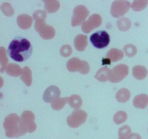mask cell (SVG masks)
<instances>
[{
  "mask_svg": "<svg viewBox=\"0 0 148 139\" xmlns=\"http://www.w3.org/2000/svg\"><path fill=\"white\" fill-rule=\"evenodd\" d=\"M7 53L13 60L18 62H25L31 56L33 46L27 39L16 37L10 42Z\"/></svg>",
  "mask_w": 148,
  "mask_h": 139,
  "instance_id": "obj_1",
  "label": "cell"
},
{
  "mask_svg": "<svg viewBox=\"0 0 148 139\" xmlns=\"http://www.w3.org/2000/svg\"><path fill=\"white\" fill-rule=\"evenodd\" d=\"M90 41L97 49H103L110 43V36L105 30H98L91 35Z\"/></svg>",
  "mask_w": 148,
  "mask_h": 139,
  "instance_id": "obj_2",
  "label": "cell"
},
{
  "mask_svg": "<svg viewBox=\"0 0 148 139\" xmlns=\"http://www.w3.org/2000/svg\"><path fill=\"white\" fill-rule=\"evenodd\" d=\"M68 70L70 72H81L82 74H87L90 71V66L88 63L85 61L79 60L78 58H72L70 60L67 62Z\"/></svg>",
  "mask_w": 148,
  "mask_h": 139,
  "instance_id": "obj_3",
  "label": "cell"
},
{
  "mask_svg": "<svg viewBox=\"0 0 148 139\" xmlns=\"http://www.w3.org/2000/svg\"><path fill=\"white\" fill-rule=\"evenodd\" d=\"M44 20H36V24H35V28H36V31L38 32V33L43 39H52L55 36L54 28L51 26L46 25Z\"/></svg>",
  "mask_w": 148,
  "mask_h": 139,
  "instance_id": "obj_4",
  "label": "cell"
},
{
  "mask_svg": "<svg viewBox=\"0 0 148 139\" xmlns=\"http://www.w3.org/2000/svg\"><path fill=\"white\" fill-rule=\"evenodd\" d=\"M129 73V67L125 65H119L111 70L109 81L111 83H119Z\"/></svg>",
  "mask_w": 148,
  "mask_h": 139,
  "instance_id": "obj_5",
  "label": "cell"
},
{
  "mask_svg": "<svg viewBox=\"0 0 148 139\" xmlns=\"http://www.w3.org/2000/svg\"><path fill=\"white\" fill-rule=\"evenodd\" d=\"M88 14H89V11L87 10L85 6L79 5L76 7L74 10L72 19V25L74 27L79 25L86 19Z\"/></svg>",
  "mask_w": 148,
  "mask_h": 139,
  "instance_id": "obj_6",
  "label": "cell"
},
{
  "mask_svg": "<svg viewBox=\"0 0 148 139\" xmlns=\"http://www.w3.org/2000/svg\"><path fill=\"white\" fill-rule=\"evenodd\" d=\"M87 119V114L82 110L74 111L67 118V122L70 127H77L83 124Z\"/></svg>",
  "mask_w": 148,
  "mask_h": 139,
  "instance_id": "obj_7",
  "label": "cell"
},
{
  "mask_svg": "<svg viewBox=\"0 0 148 139\" xmlns=\"http://www.w3.org/2000/svg\"><path fill=\"white\" fill-rule=\"evenodd\" d=\"M130 3L126 1H116L112 4L111 12L114 17H119L125 14L129 11Z\"/></svg>",
  "mask_w": 148,
  "mask_h": 139,
  "instance_id": "obj_8",
  "label": "cell"
},
{
  "mask_svg": "<svg viewBox=\"0 0 148 139\" xmlns=\"http://www.w3.org/2000/svg\"><path fill=\"white\" fill-rule=\"evenodd\" d=\"M101 23H102V19H101V17L99 14H92L87 21H85L82 24V31L85 33H90L94 28L99 27L101 25Z\"/></svg>",
  "mask_w": 148,
  "mask_h": 139,
  "instance_id": "obj_9",
  "label": "cell"
},
{
  "mask_svg": "<svg viewBox=\"0 0 148 139\" xmlns=\"http://www.w3.org/2000/svg\"><path fill=\"white\" fill-rule=\"evenodd\" d=\"M60 96V90L55 85L49 86L43 94V100L47 103H52L58 99Z\"/></svg>",
  "mask_w": 148,
  "mask_h": 139,
  "instance_id": "obj_10",
  "label": "cell"
},
{
  "mask_svg": "<svg viewBox=\"0 0 148 139\" xmlns=\"http://www.w3.org/2000/svg\"><path fill=\"white\" fill-rule=\"evenodd\" d=\"M133 104L136 108L145 109L148 105V96L146 94H140L134 98Z\"/></svg>",
  "mask_w": 148,
  "mask_h": 139,
  "instance_id": "obj_11",
  "label": "cell"
},
{
  "mask_svg": "<svg viewBox=\"0 0 148 139\" xmlns=\"http://www.w3.org/2000/svg\"><path fill=\"white\" fill-rule=\"evenodd\" d=\"M17 22L21 28L26 30L30 28L33 23V20H32V17L27 14H21L17 17Z\"/></svg>",
  "mask_w": 148,
  "mask_h": 139,
  "instance_id": "obj_12",
  "label": "cell"
},
{
  "mask_svg": "<svg viewBox=\"0 0 148 139\" xmlns=\"http://www.w3.org/2000/svg\"><path fill=\"white\" fill-rule=\"evenodd\" d=\"M88 45V39L86 36L78 35L75 39V46L77 50L84 51Z\"/></svg>",
  "mask_w": 148,
  "mask_h": 139,
  "instance_id": "obj_13",
  "label": "cell"
},
{
  "mask_svg": "<svg viewBox=\"0 0 148 139\" xmlns=\"http://www.w3.org/2000/svg\"><path fill=\"white\" fill-rule=\"evenodd\" d=\"M133 75L137 79L143 80L146 78L147 75V70L146 67L141 66V65H137L133 68Z\"/></svg>",
  "mask_w": 148,
  "mask_h": 139,
  "instance_id": "obj_14",
  "label": "cell"
},
{
  "mask_svg": "<svg viewBox=\"0 0 148 139\" xmlns=\"http://www.w3.org/2000/svg\"><path fill=\"white\" fill-rule=\"evenodd\" d=\"M110 72H111V70H109L108 67H103L101 69H100L97 72L95 77L97 80L100 81L101 82H106L108 80H109Z\"/></svg>",
  "mask_w": 148,
  "mask_h": 139,
  "instance_id": "obj_15",
  "label": "cell"
},
{
  "mask_svg": "<svg viewBox=\"0 0 148 139\" xmlns=\"http://www.w3.org/2000/svg\"><path fill=\"white\" fill-rule=\"evenodd\" d=\"M124 56V53L121 50L116 49H112L111 50L108 51L106 54V57L108 58L111 60V62H116L123 58Z\"/></svg>",
  "mask_w": 148,
  "mask_h": 139,
  "instance_id": "obj_16",
  "label": "cell"
},
{
  "mask_svg": "<svg viewBox=\"0 0 148 139\" xmlns=\"http://www.w3.org/2000/svg\"><path fill=\"white\" fill-rule=\"evenodd\" d=\"M116 97L117 98V101L119 102H126L130 99V93L127 89L122 88L117 92Z\"/></svg>",
  "mask_w": 148,
  "mask_h": 139,
  "instance_id": "obj_17",
  "label": "cell"
},
{
  "mask_svg": "<svg viewBox=\"0 0 148 139\" xmlns=\"http://www.w3.org/2000/svg\"><path fill=\"white\" fill-rule=\"evenodd\" d=\"M21 79L26 84L27 86H30L31 85V72H30V70L28 67H24V69H23V75H22Z\"/></svg>",
  "mask_w": 148,
  "mask_h": 139,
  "instance_id": "obj_18",
  "label": "cell"
},
{
  "mask_svg": "<svg viewBox=\"0 0 148 139\" xmlns=\"http://www.w3.org/2000/svg\"><path fill=\"white\" fill-rule=\"evenodd\" d=\"M82 98L77 95H73L69 98V104L71 107L74 109H78L82 106Z\"/></svg>",
  "mask_w": 148,
  "mask_h": 139,
  "instance_id": "obj_19",
  "label": "cell"
},
{
  "mask_svg": "<svg viewBox=\"0 0 148 139\" xmlns=\"http://www.w3.org/2000/svg\"><path fill=\"white\" fill-rule=\"evenodd\" d=\"M6 70H12V71L8 72L7 74H9L10 75H12V76H14V77H17L18 76V75H20V73H21V70H22L20 67L17 66V65L13 63L10 64Z\"/></svg>",
  "mask_w": 148,
  "mask_h": 139,
  "instance_id": "obj_20",
  "label": "cell"
},
{
  "mask_svg": "<svg viewBox=\"0 0 148 139\" xmlns=\"http://www.w3.org/2000/svg\"><path fill=\"white\" fill-rule=\"evenodd\" d=\"M68 98L67 97H65V98H58L56 101H54L53 102L51 103V107L55 110H59L60 109H62L64 106L66 104V101H67Z\"/></svg>",
  "mask_w": 148,
  "mask_h": 139,
  "instance_id": "obj_21",
  "label": "cell"
},
{
  "mask_svg": "<svg viewBox=\"0 0 148 139\" xmlns=\"http://www.w3.org/2000/svg\"><path fill=\"white\" fill-rule=\"evenodd\" d=\"M119 28L121 30H127L130 28V20L127 19V17H123V18L119 19L117 22Z\"/></svg>",
  "mask_w": 148,
  "mask_h": 139,
  "instance_id": "obj_22",
  "label": "cell"
},
{
  "mask_svg": "<svg viewBox=\"0 0 148 139\" xmlns=\"http://www.w3.org/2000/svg\"><path fill=\"white\" fill-rule=\"evenodd\" d=\"M124 50L126 52V54L128 56H130V57L134 56L136 54V53H137V49H136V47L131 44L127 45V46H124Z\"/></svg>",
  "mask_w": 148,
  "mask_h": 139,
  "instance_id": "obj_23",
  "label": "cell"
},
{
  "mask_svg": "<svg viewBox=\"0 0 148 139\" xmlns=\"http://www.w3.org/2000/svg\"><path fill=\"white\" fill-rule=\"evenodd\" d=\"M148 4L147 1H137L132 4V9L134 10H141L145 8Z\"/></svg>",
  "mask_w": 148,
  "mask_h": 139,
  "instance_id": "obj_24",
  "label": "cell"
},
{
  "mask_svg": "<svg viewBox=\"0 0 148 139\" xmlns=\"http://www.w3.org/2000/svg\"><path fill=\"white\" fill-rule=\"evenodd\" d=\"M46 17V12L43 10H38L33 13V18L36 20H45Z\"/></svg>",
  "mask_w": 148,
  "mask_h": 139,
  "instance_id": "obj_25",
  "label": "cell"
},
{
  "mask_svg": "<svg viewBox=\"0 0 148 139\" xmlns=\"http://www.w3.org/2000/svg\"><path fill=\"white\" fill-rule=\"evenodd\" d=\"M72 48L69 45H64L61 48L60 53L62 56H68L72 54Z\"/></svg>",
  "mask_w": 148,
  "mask_h": 139,
  "instance_id": "obj_26",
  "label": "cell"
},
{
  "mask_svg": "<svg viewBox=\"0 0 148 139\" xmlns=\"http://www.w3.org/2000/svg\"><path fill=\"white\" fill-rule=\"evenodd\" d=\"M1 6L5 7V10H1L4 14L10 16V15H12V14H14V11H13L12 7H11V5H10V4H8V3H4V4H2V5Z\"/></svg>",
  "mask_w": 148,
  "mask_h": 139,
  "instance_id": "obj_27",
  "label": "cell"
},
{
  "mask_svg": "<svg viewBox=\"0 0 148 139\" xmlns=\"http://www.w3.org/2000/svg\"><path fill=\"white\" fill-rule=\"evenodd\" d=\"M131 130H130V127L127 125L123 126L122 127L119 129V135L120 137L124 138L127 136H128L129 133H130Z\"/></svg>",
  "mask_w": 148,
  "mask_h": 139,
  "instance_id": "obj_28",
  "label": "cell"
},
{
  "mask_svg": "<svg viewBox=\"0 0 148 139\" xmlns=\"http://www.w3.org/2000/svg\"><path fill=\"white\" fill-rule=\"evenodd\" d=\"M111 62V60L110 59H108V58H103L102 60V64L103 65H110Z\"/></svg>",
  "mask_w": 148,
  "mask_h": 139,
  "instance_id": "obj_29",
  "label": "cell"
},
{
  "mask_svg": "<svg viewBox=\"0 0 148 139\" xmlns=\"http://www.w3.org/2000/svg\"><path fill=\"white\" fill-rule=\"evenodd\" d=\"M129 139H141L140 136L139 135H137V133H134V134L131 135L129 138Z\"/></svg>",
  "mask_w": 148,
  "mask_h": 139,
  "instance_id": "obj_30",
  "label": "cell"
}]
</instances>
